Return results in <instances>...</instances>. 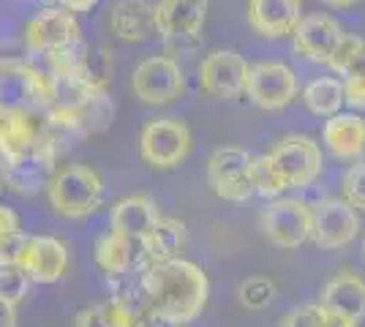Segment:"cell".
<instances>
[{
  "instance_id": "ffe728a7",
  "label": "cell",
  "mask_w": 365,
  "mask_h": 327,
  "mask_svg": "<svg viewBox=\"0 0 365 327\" xmlns=\"http://www.w3.org/2000/svg\"><path fill=\"white\" fill-rule=\"evenodd\" d=\"M319 306L346 313L354 322H360L365 316V281L354 270H341L324 284Z\"/></svg>"
},
{
  "instance_id": "6da1fadb",
  "label": "cell",
  "mask_w": 365,
  "mask_h": 327,
  "mask_svg": "<svg viewBox=\"0 0 365 327\" xmlns=\"http://www.w3.org/2000/svg\"><path fill=\"white\" fill-rule=\"evenodd\" d=\"M139 284L145 292L148 313L172 327L191 325L202 316L210 295L207 273L180 256L148 265L139 273Z\"/></svg>"
},
{
  "instance_id": "836d02e7",
  "label": "cell",
  "mask_w": 365,
  "mask_h": 327,
  "mask_svg": "<svg viewBox=\"0 0 365 327\" xmlns=\"http://www.w3.org/2000/svg\"><path fill=\"white\" fill-rule=\"evenodd\" d=\"M322 327H357V322L351 316H346V313L322 306Z\"/></svg>"
},
{
  "instance_id": "5b68a950",
  "label": "cell",
  "mask_w": 365,
  "mask_h": 327,
  "mask_svg": "<svg viewBox=\"0 0 365 327\" xmlns=\"http://www.w3.org/2000/svg\"><path fill=\"white\" fill-rule=\"evenodd\" d=\"M185 90L180 63L172 55H153L131 71V93L148 107H167Z\"/></svg>"
},
{
  "instance_id": "e575fe53",
  "label": "cell",
  "mask_w": 365,
  "mask_h": 327,
  "mask_svg": "<svg viewBox=\"0 0 365 327\" xmlns=\"http://www.w3.org/2000/svg\"><path fill=\"white\" fill-rule=\"evenodd\" d=\"M0 327H16V306L0 300Z\"/></svg>"
},
{
  "instance_id": "7a4b0ae2",
  "label": "cell",
  "mask_w": 365,
  "mask_h": 327,
  "mask_svg": "<svg viewBox=\"0 0 365 327\" xmlns=\"http://www.w3.org/2000/svg\"><path fill=\"white\" fill-rule=\"evenodd\" d=\"M44 194L49 207L61 218L82 221L98 213V207L104 204V180L85 164H63L52 172Z\"/></svg>"
},
{
  "instance_id": "cb8c5ba5",
  "label": "cell",
  "mask_w": 365,
  "mask_h": 327,
  "mask_svg": "<svg viewBox=\"0 0 365 327\" xmlns=\"http://www.w3.org/2000/svg\"><path fill=\"white\" fill-rule=\"evenodd\" d=\"M248 180H251V188L259 197H267V199H278L284 191H287V180L284 175L278 172V167L273 164L270 156H251V164H248Z\"/></svg>"
},
{
  "instance_id": "30bf717a",
  "label": "cell",
  "mask_w": 365,
  "mask_h": 327,
  "mask_svg": "<svg viewBox=\"0 0 365 327\" xmlns=\"http://www.w3.org/2000/svg\"><path fill=\"white\" fill-rule=\"evenodd\" d=\"M245 93L259 109L278 112L289 107L297 95V77L289 66L275 61H262L248 66L245 74Z\"/></svg>"
},
{
  "instance_id": "1f68e13d",
  "label": "cell",
  "mask_w": 365,
  "mask_h": 327,
  "mask_svg": "<svg viewBox=\"0 0 365 327\" xmlns=\"http://www.w3.org/2000/svg\"><path fill=\"white\" fill-rule=\"evenodd\" d=\"M14 234H22V218H19L14 207L0 204V243L14 237Z\"/></svg>"
},
{
  "instance_id": "83f0119b",
  "label": "cell",
  "mask_w": 365,
  "mask_h": 327,
  "mask_svg": "<svg viewBox=\"0 0 365 327\" xmlns=\"http://www.w3.org/2000/svg\"><path fill=\"white\" fill-rule=\"evenodd\" d=\"M344 199L354 210H365V161L363 164H354L344 175Z\"/></svg>"
},
{
  "instance_id": "d6a6232c",
  "label": "cell",
  "mask_w": 365,
  "mask_h": 327,
  "mask_svg": "<svg viewBox=\"0 0 365 327\" xmlns=\"http://www.w3.org/2000/svg\"><path fill=\"white\" fill-rule=\"evenodd\" d=\"M46 6H58L68 14H88L98 6V0H46Z\"/></svg>"
},
{
  "instance_id": "e0dca14e",
  "label": "cell",
  "mask_w": 365,
  "mask_h": 327,
  "mask_svg": "<svg viewBox=\"0 0 365 327\" xmlns=\"http://www.w3.org/2000/svg\"><path fill=\"white\" fill-rule=\"evenodd\" d=\"M107 28L125 44H139L155 33L153 0H112L107 9Z\"/></svg>"
},
{
  "instance_id": "8d00e7d4",
  "label": "cell",
  "mask_w": 365,
  "mask_h": 327,
  "mask_svg": "<svg viewBox=\"0 0 365 327\" xmlns=\"http://www.w3.org/2000/svg\"><path fill=\"white\" fill-rule=\"evenodd\" d=\"M139 327H172V325H167V322H158V319H153V316H148V319H145V322H142Z\"/></svg>"
},
{
  "instance_id": "44dd1931",
  "label": "cell",
  "mask_w": 365,
  "mask_h": 327,
  "mask_svg": "<svg viewBox=\"0 0 365 327\" xmlns=\"http://www.w3.org/2000/svg\"><path fill=\"white\" fill-rule=\"evenodd\" d=\"M324 145L335 158H357L365 153V118L346 112V115H333L324 123Z\"/></svg>"
},
{
  "instance_id": "9c48e42d",
  "label": "cell",
  "mask_w": 365,
  "mask_h": 327,
  "mask_svg": "<svg viewBox=\"0 0 365 327\" xmlns=\"http://www.w3.org/2000/svg\"><path fill=\"white\" fill-rule=\"evenodd\" d=\"M259 229L278 249H300L311 237V204L303 199H275L259 213Z\"/></svg>"
},
{
  "instance_id": "3957f363",
  "label": "cell",
  "mask_w": 365,
  "mask_h": 327,
  "mask_svg": "<svg viewBox=\"0 0 365 327\" xmlns=\"http://www.w3.org/2000/svg\"><path fill=\"white\" fill-rule=\"evenodd\" d=\"M49 107V74L25 58H0V109L41 112Z\"/></svg>"
},
{
  "instance_id": "74e56055",
  "label": "cell",
  "mask_w": 365,
  "mask_h": 327,
  "mask_svg": "<svg viewBox=\"0 0 365 327\" xmlns=\"http://www.w3.org/2000/svg\"><path fill=\"white\" fill-rule=\"evenodd\" d=\"M351 71H365V49H363V55H360V61L354 63V68Z\"/></svg>"
},
{
  "instance_id": "7c38bea8",
  "label": "cell",
  "mask_w": 365,
  "mask_h": 327,
  "mask_svg": "<svg viewBox=\"0 0 365 327\" xmlns=\"http://www.w3.org/2000/svg\"><path fill=\"white\" fill-rule=\"evenodd\" d=\"M360 232V216L346 199H324L311 207V237L319 249H344Z\"/></svg>"
},
{
  "instance_id": "ac0fdd59",
  "label": "cell",
  "mask_w": 365,
  "mask_h": 327,
  "mask_svg": "<svg viewBox=\"0 0 365 327\" xmlns=\"http://www.w3.org/2000/svg\"><path fill=\"white\" fill-rule=\"evenodd\" d=\"M245 16L254 33L264 38H281V36H289L303 19V3L300 0H248Z\"/></svg>"
},
{
  "instance_id": "d590c367",
  "label": "cell",
  "mask_w": 365,
  "mask_h": 327,
  "mask_svg": "<svg viewBox=\"0 0 365 327\" xmlns=\"http://www.w3.org/2000/svg\"><path fill=\"white\" fill-rule=\"evenodd\" d=\"M324 6H330V9H351V6H357L360 0H322Z\"/></svg>"
},
{
  "instance_id": "ab89813d",
  "label": "cell",
  "mask_w": 365,
  "mask_h": 327,
  "mask_svg": "<svg viewBox=\"0 0 365 327\" xmlns=\"http://www.w3.org/2000/svg\"><path fill=\"white\" fill-rule=\"evenodd\" d=\"M14 3H28V0H14Z\"/></svg>"
},
{
  "instance_id": "f35d334b",
  "label": "cell",
  "mask_w": 365,
  "mask_h": 327,
  "mask_svg": "<svg viewBox=\"0 0 365 327\" xmlns=\"http://www.w3.org/2000/svg\"><path fill=\"white\" fill-rule=\"evenodd\" d=\"M0 191H3V172H0Z\"/></svg>"
},
{
  "instance_id": "f1b7e54d",
  "label": "cell",
  "mask_w": 365,
  "mask_h": 327,
  "mask_svg": "<svg viewBox=\"0 0 365 327\" xmlns=\"http://www.w3.org/2000/svg\"><path fill=\"white\" fill-rule=\"evenodd\" d=\"M278 327H322V306H314V303L297 306L284 313Z\"/></svg>"
},
{
  "instance_id": "ba28073f",
  "label": "cell",
  "mask_w": 365,
  "mask_h": 327,
  "mask_svg": "<svg viewBox=\"0 0 365 327\" xmlns=\"http://www.w3.org/2000/svg\"><path fill=\"white\" fill-rule=\"evenodd\" d=\"M248 164H251V153L245 147H237V145L215 147L207 158V186H210V191L227 202L251 199L254 188L248 180Z\"/></svg>"
},
{
  "instance_id": "f546056e",
  "label": "cell",
  "mask_w": 365,
  "mask_h": 327,
  "mask_svg": "<svg viewBox=\"0 0 365 327\" xmlns=\"http://www.w3.org/2000/svg\"><path fill=\"white\" fill-rule=\"evenodd\" d=\"M341 90H344V101L351 109H365V71H349V74H344Z\"/></svg>"
},
{
  "instance_id": "5bb4252c",
  "label": "cell",
  "mask_w": 365,
  "mask_h": 327,
  "mask_svg": "<svg viewBox=\"0 0 365 327\" xmlns=\"http://www.w3.org/2000/svg\"><path fill=\"white\" fill-rule=\"evenodd\" d=\"M248 63L235 49H215L199 66V88L213 98H237L245 93Z\"/></svg>"
},
{
  "instance_id": "4316f807",
  "label": "cell",
  "mask_w": 365,
  "mask_h": 327,
  "mask_svg": "<svg viewBox=\"0 0 365 327\" xmlns=\"http://www.w3.org/2000/svg\"><path fill=\"white\" fill-rule=\"evenodd\" d=\"M363 49H365V41L360 38V36L344 33L341 41H338V47L333 49V55H330L327 66H330L333 71H338V74H349L351 68H354V63L360 61Z\"/></svg>"
},
{
  "instance_id": "4dcf8cb0",
  "label": "cell",
  "mask_w": 365,
  "mask_h": 327,
  "mask_svg": "<svg viewBox=\"0 0 365 327\" xmlns=\"http://www.w3.org/2000/svg\"><path fill=\"white\" fill-rule=\"evenodd\" d=\"M74 327H112L104 306H85L74 316Z\"/></svg>"
},
{
  "instance_id": "7402d4cb",
  "label": "cell",
  "mask_w": 365,
  "mask_h": 327,
  "mask_svg": "<svg viewBox=\"0 0 365 327\" xmlns=\"http://www.w3.org/2000/svg\"><path fill=\"white\" fill-rule=\"evenodd\" d=\"M139 246L145 254V267L175 259V256H180L182 246H185V224L161 216L153 224L150 232L139 240Z\"/></svg>"
},
{
  "instance_id": "2e32d148",
  "label": "cell",
  "mask_w": 365,
  "mask_h": 327,
  "mask_svg": "<svg viewBox=\"0 0 365 327\" xmlns=\"http://www.w3.org/2000/svg\"><path fill=\"white\" fill-rule=\"evenodd\" d=\"M93 256H96V265L101 267V273H107L115 281L145 270V254H142L139 240H131L115 229H109L96 240Z\"/></svg>"
},
{
  "instance_id": "60d3db41",
  "label": "cell",
  "mask_w": 365,
  "mask_h": 327,
  "mask_svg": "<svg viewBox=\"0 0 365 327\" xmlns=\"http://www.w3.org/2000/svg\"><path fill=\"white\" fill-rule=\"evenodd\" d=\"M363 256H365V240H363Z\"/></svg>"
},
{
  "instance_id": "603a6c76",
  "label": "cell",
  "mask_w": 365,
  "mask_h": 327,
  "mask_svg": "<svg viewBox=\"0 0 365 327\" xmlns=\"http://www.w3.org/2000/svg\"><path fill=\"white\" fill-rule=\"evenodd\" d=\"M305 109L311 115H319V118H333L338 115V109L344 104V90H341V82L333 77H322L308 82L303 90Z\"/></svg>"
},
{
  "instance_id": "d6986e66",
  "label": "cell",
  "mask_w": 365,
  "mask_h": 327,
  "mask_svg": "<svg viewBox=\"0 0 365 327\" xmlns=\"http://www.w3.org/2000/svg\"><path fill=\"white\" fill-rule=\"evenodd\" d=\"M158 218H161L158 204L148 194L123 197V199H118V202L112 204V213H109L112 229L125 234V237H131V240H142L153 229V224Z\"/></svg>"
},
{
  "instance_id": "277c9868",
  "label": "cell",
  "mask_w": 365,
  "mask_h": 327,
  "mask_svg": "<svg viewBox=\"0 0 365 327\" xmlns=\"http://www.w3.org/2000/svg\"><path fill=\"white\" fill-rule=\"evenodd\" d=\"M191 128L180 118H155L139 134V156L153 170H178L191 153Z\"/></svg>"
},
{
  "instance_id": "8fae6325",
  "label": "cell",
  "mask_w": 365,
  "mask_h": 327,
  "mask_svg": "<svg viewBox=\"0 0 365 327\" xmlns=\"http://www.w3.org/2000/svg\"><path fill=\"white\" fill-rule=\"evenodd\" d=\"M210 0H158L155 31L172 47H191L202 38Z\"/></svg>"
},
{
  "instance_id": "52a82bcc",
  "label": "cell",
  "mask_w": 365,
  "mask_h": 327,
  "mask_svg": "<svg viewBox=\"0 0 365 327\" xmlns=\"http://www.w3.org/2000/svg\"><path fill=\"white\" fill-rule=\"evenodd\" d=\"M14 265L25 270L33 284H58L68 273V246L52 234H25Z\"/></svg>"
},
{
  "instance_id": "8992f818",
  "label": "cell",
  "mask_w": 365,
  "mask_h": 327,
  "mask_svg": "<svg viewBox=\"0 0 365 327\" xmlns=\"http://www.w3.org/2000/svg\"><path fill=\"white\" fill-rule=\"evenodd\" d=\"M82 41V28L74 14L63 11L58 6H44L25 22L22 44L31 55H52L63 47Z\"/></svg>"
},
{
  "instance_id": "d4e9b609",
  "label": "cell",
  "mask_w": 365,
  "mask_h": 327,
  "mask_svg": "<svg viewBox=\"0 0 365 327\" xmlns=\"http://www.w3.org/2000/svg\"><path fill=\"white\" fill-rule=\"evenodd\" d=\"M31 286L33 281L25 270H19L16 265H0V300L19 306L22 300L31 297Z\"/></svg>"
},
{
  "instance_id": "9a60e30c",
  "label": "cell",
  "mask_w": 365,
  "mask_h": 327,
  "mask_svg": "<svg viewBox=\"0 0 365 327\" xmlns=\"http://www.w3.org/2000/svg\"><path fill=\"white\" fill-rule=\"evenodd\" d=\"M344 36V28L327 14H311L303 16L297 22V28L292 31V41H294V52L311 63H322L327 66L333 49L338 47Z\"/></svg>"
},
{
  "instance_id": "484cf974",
  "label": "cell",
  "mask_w": 365,
  "mask_h": 327,
  "mask_svg": "<svg viewBox=\"0 0 365 327\" xmlns=\"http://www.w3.org/2000/svg\"><path fill=\"white\" fill-rule=\"evenodd\" d=\"M275 281L267 279V276H254L240 284V303L251 311H259V308H267L275 297Z\"/></svg>"
},
{
  "instance_id": "4fadbf2b",
  "label": "cell",
  "mask_w": 365,
  "mask_h": 327,
  "mask_svg": "<svg viewBox=\"0 0 365 327\" xmlns=\"http://www.w3.org/2000/svg\"><path fill=\"white\" fill-rule=\"evenodd\" d=\"M273 164L278 167V172L284 175L287 186L289 188H305L311 186L322 172V150L319 145L308 137L292 134L284 137L273 147Z\"/></svg>"
}]
</instances>
